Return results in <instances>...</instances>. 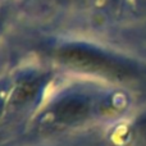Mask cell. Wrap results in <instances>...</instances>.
I'll use <instances>...</instances> for the list:
<instances>
[{
  "label": "cell",
  "mask_w": 146,
  "mask_h": 146,
  "mask_svg": "<svg viewBox=\"0 0 146 146\" xmlns=\"http://www.w3.org/2000/svg\"><path fill=\"white\" fill-rule=\"evenodd\" d=\"M0 108H1V103H0Z\"/></svg>",
  "instance_id": "277c9868"
},
{
  "label": "cell",
  "mask_w": 146,
  "mask_h": 146,
  "mask_svg": "<svg viewBox=\"0 0 146 146\" xmlns=\"http://www.w3.org/2000/svg\"><path fill=\"white\" fill-rule=\"evenodd\" d=\"M60 59L67 64L87 71H114L115 66L105 55L82 46H69L60 51Z\"/></svg>",
  "instance_id": "6da1fadb"
},
{
  "label": "cell",
  "mask_w": 146,
  "mask_h": 146,
  "mask_svg": "<svg viewBox=\"0 0 146 146\" xmlns=\"http://www.w3.org/2000/svg\"><path fill=\"white\" fill-rule=\"evenodd\" d=\"M38 88H40V82L38 81H26L22 85H19V87L14 92L13 101L15 104H22L27 100H31L36 95Z\"/></svg>",
  "instance_id": "3957f363"
},
{
  "label": "cell",
  "mask_w": 146,
  "mask_h": 146,
  "mask_svg": "<svg viewBox=\"0 0 146 146\" xmlns=\"http://www.w3.org/2000/svg\"><path fill=\"white\" fill-rule=\"evenodd\" d=\"M53 114L59 123H76L90 114V103L82 96H69L54 106Z\"/></svg>",
  "instance_id": "7a4b0ae2"
}]
</instances>
